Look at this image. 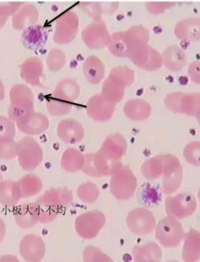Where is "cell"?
Here are the masks:
<instances>
[{"instance_id": "3", "label": "cell", "mask_w": 200, "mask_h": 262, "mask_svg": "<svg viewBox=\"0 0 200 262\" xmlns=\"http://www.w3.org/2000/svg\"><path fill=\"white\" fill-rule=\"evenodd\" d=\"M17 155L22 168L27 170L34 169L42 159V150L33 138L26 137L17 143Z\"/></svg>"}, {"instance_id": "20", "label": "cell", "mask_w": 200, "mask_h": 262, "mask_svg": "<svg viewBox=\"0 0 200 262\" xmlns=\"http://www.w3.org/2000/svg\"><path fill=\"white\" fill-rule=\"evenodd\" d=\"M72 103L65 102L53 96L48 98L47 107L49 113L56 117H60L69 114L72 111Z\"/></svg>"}, {"instance_id": "13", "label": "cell", "mask_w": 200, "mask_h": 262, "mask_svg": "<svg viewBox=\"0 0 200 262\" xmlns=\"http://www.w3.org/2000/svg\"><path fill=\"white\" fill-rule=\"evenodd\" d=\"M38 12L33 5H27L16 13L12 19L13 28L20 30L33 26L38 19Z\"/></svg>"}, {"instance_id": "11", "label": "cell", "mask_w": 200, "mask_h": 262, "mask_svg": "<svg viewBox=\"0 0 200 262\" xmlns=\"http://www.w3.org/2000/svg\"><path fill=\"white\" fill-rule=\"evenodd\" d=\"M50 122L48 118L40 113H34L27 121L17 124L21 133L29 136L40 135L48 129Z\"/></svg>"}, {"instance_id": "12", "label": "cell", "mask_w": 200, "mask_h": 262, "mask_svg": "<svg viewBox=\"0 0 200 262\" xmlns=\"http://www.w3.org/2000/svg\"><path fill=\"white\" fill-rule=\"evenodd\" d=\"M79 95L80 88L77 83L72 79L64 78L58 83L53 96L72 103Z\"/></svg>"}, {"instance_id": "23", "label": "cell", "mask_w": 200, "mask_h": 262, "mask_svg": "<svg viewBox=\"0 0 200 262\" xmlns=\"http://www.w3.org/2000/svg\"><path fill=\"white\" fill-rule=\"evenodd\" d=\"M16 155L17 143L13 139L0 141V159H11Z\"/></svg>"}, {"instance_id": "1", "label": "cell", "mask_w": 200, "mask_h": 262, "mask_svg": "<svg viewBox=\"0 0 200 262\" xmlns=\"http://www.w3.org/2000/svg\"><path fill=\"white\" fill-rule=\"evenodd\" d=\"M9 118L17 124L27 121L34 113V95L24 84H15L10 93Z\"/></svg>"}, {"instance_id": "27", "label": "cell", "mask_w": 200, "mask_h": 262, "mask_svg": "<svg viewBox=\"0 0 200 262\" xmlns=\"http://www.w3.org/2000/svg\"><path fill=\"white\" fill-rule=\"evenodd\" d=\"M7 18L0 16V29L4 27L6 23Z\"/></svg>"}, {"instance_id": "21", "label": "cell", "mask_w": 200, "mask_h": 262, "mask_svg": "<svg viewBox=\"0 0 200 262\" xmlns=\"http://www.w3.org/2000/svg\"><path fill=\"white\" fill-rule=\"evenodd\" d=\"M15 134L14 122L9 118L0 116V141L13 140Z\"/></svg>"}, {"instance_id": "10", "label": "cell", "mask_w": 200, "mask_h": 262, "mask_svg": "<svg viewBox=\"0 0 200 262\" xmlns=\"http://www.w3.org/2000/svg\"><path fill=\"white\" fill-rule=\"evenodd\" d=\"M20 76L26 82L33 86L41 85L43 64L37 57H31L20 65Z\"/></svg>"}, {"instance_id": "2", "label": "cell", "mask_w": 200, "mask_h": 262, "mask_svg": "<svg viewBox=\"0 0 200 262\" xmlns=\"http://www.w3.org/2000/svg\"><path fill=\"white\" fill-rule=\"evenodd\" d=\"M184 237L185 232L182 224L170 216L164 217L155 230V238L162 246L166 248L177 247Z\"/></svg>"}, {"instance_id": "5", "label": "cell", "mask_w": 200, "mask_h": 262, "mask_svg": "<svg viewBox=\"0 0 200 262\" xmlns=\"http://www.w3.org/2000/svg\"><path fill=\"white\" fill-rule=\"evenodd\" d=\"M126 223L133 233L140 235L150 233L157 225L152 213L144 208H136L129 212L127 216Z\"/></svg>"}, {"instance_id": "17", "label": "cell", "mask_w": 200, "mask_h": 262, "mask_svg": "<svg viewBox=\"0 0 200 262\" xmlns=\"http://www.w3.org/2000/svg\"><path fill=\"white\" fill-rule=\"evenodd\" d=\"M183 257L185 261H196L199 258V233L193 229L186 236Z\"/></svg>"}, {"instance_id": "4", "label": "cell", "mask_w": 200, "mask_h": 262, "mask_svg": "<svg viewBox=\"0 0 200 262\" xmlns=\"http://www.w3.org/2000/svg\"><path fill=\"white\" fill-rule=\"evenodd\" d=\"M197 207L194 195L188 193L169 196L165 202V209L168 216L183 220L193 214Z\"/></svg>"}, {"instance_id": "28", "label": "cell", "mask_w": 200, "mask_h": 262, "mask_svg": "<svg viewBox=\"0 0 200 262\" xmlns=\"http://www.w3.org/2000/svg\"><path fill=\"white\" fill-rule=\"evenodd\" d=\"M2 181H3V178L1 176V174H0V184H1L2 183Z\"/></svg>"}, {"instance_id": "8", "label": "cell", "mask_w": 200, "mask_h": 262, "mask_svg": "<svg viewBox=\"0 0 200 262\" xmlns=\"http://www.w3.org/2000/svg\"><path fill=\"white\" fill-rule=\"evenodd\" d=\"M105 217L99 211H92L80 216L79 221L80 234L85 238L95 237L105 224Z\"/></svg>"}, {"instance_id": "7", "label": "cell", "mask_w": 200, "mask_h": 262, "mask_svg": "<svg viewBox=\"0 0 200 262\" xmlns=\"http://www.w3.org/2000/svg\"><path fill=\"white\" fill-rule=\"evenodd\" d=\"M137 181L129 170L122 169L116 174L111 182V191L119 200H127L134 194Z\"/></svg>"}, {"instance_id": "15", "label": "cell", "mask_w": 200, "mask_h": 262, "mask_svg": "<svg viewBox=\"0 0 200 262\" xmlns=\"http://www.w3.org/2000/svg\"><path fill=\"white\" fill-rule=\"evenodd\" d=\"M138 198L142 205L147 207H153L161 201V189L157 185L145 183L140 188Z\"/></svg>"}, {"instance_id": "26", "label": "cell", "mask_w": 200, "mask_h": 262, "mask_svg": "<svg viewBox=\"0 0 200 262\" xmlns=\"http://www.w3.org/2000/svg\"><path fill=\"white\" fill-rule=\"evenodd\" d=\"M5 98V87L2 82L1 79H0V101H3Z\"/></svg>"}, {"instance_id": "16", "label": "cell", "mask_w": 200, "mask_h": 262, "mask_svg": "<svg viewBox=\"0 0 200 262\" xmlns=\"http://www.w3.org/2000/svg\"><path fill=\"white\" fill-rule=\"evenodd\" d=\"M136 261H160L162 251L155 243H149L143 246L136 247L133 250Z\"/></svg>"}, {"instance_id": "6", "label": "cell", "mask_w": 200, "mask_h": 262, "mask_svg": "<svg viewBox=\"0 0 200 262\" xmlns=\"http://www.w3.org/2000/svg\"><path fill=\"white\" fill-rule=\"evenodd\" d=\"M78 26V18L74 12L69 11L64 13L57 21L54 40L59 45L70 43L76 36Z\"/></svg>"}, {"instance_id": "24", "label": "cell", "mask_w": 200, "mask_h": 262, "mask_svg": "<svg viewBox=\"0 0 200 262\" xmlns=\"http://www.w3.org/2000/svg\"><path fill=\"white\" fill-rule=\"evenodd\" d=\"M19 186L27 191L35 192L40 190L41 183L40 180L34 176H27L22 179L18 183Z\"/></svg>"}, {"instance_id": "22", "label": "cell", "mask_w": 200, "mask_h": 262, "mask_svg": "<svg viewBox=\"0 0 200 262\" xmlns=\"http://www.w3.org/2000/svg\"><path fill=\"white\" fill-rule=\"evenodd\" d=\"M48 67L51 71H60L65 62V55L60 50L53 49L50 51L47 60Z\"/></svg>"}, {"instance_id": "9", "label": "cell", "mask_w": 200, "mask_h": 262, "mask_svg": "<svg viewBox=\"0 0 200 262\" xmlns=\"http://www.w3.org/2000/svg\"><path fill=\"white\" fill-rule=\"evenodd\" d=\"M59 138L66 144H74L81 141L84 137V129L81 124L72 119L60 121L57 126Z\"/></svg>"}, {"instance_id": "14", "label": "cell", "mask_w": 200, "mask_h": 262, "mask_svg": "<svg viewBox=\"0 0 200 262\" xmlns=\"http://www.w3.org/2000/svg\"><path fill=\"white\" fill-rule=\"evenodd\" d=\"M24 45L29 49L34 50L40 48L46 43L48 34L40 26H31L27 28L22 34Z\"/></svg>"}, {"instance_id": "25", "label": "cell", "mask_w": 200, "mask_h": 262, "mask_svg": "<svg viewBox=\"0 0 200 262\" xmlns=\"http://www.w3.org/2000/svg\"><path fill=\"white\" fill-rule=\"evenodd\" d=\"M23 4V3H0V16L7 18L14 14Z\"/></svg>"}, {"instance_id": "19", "label": "cell", "mask_w": 200, "mask_h": 262, "mask_svg": "<svg viewBox=\"0 0 200 262\" xmlns=\"http://www.w3.org/2000/svg\"><path fill=\"white\" fill-rule=\"evenodd\" d=\"M84 163V158L80 152L74 148L66 150L63 156L62 167L69 171H77L80 169Z\"/></svg>"}, {"instance_id": "18", "label": "cell", "mask_w": 200, "mask_h": 262, "mask_svg": "<svg viewBox=\"0 0 200 262\" xmlns=\"http://www.w3.org/2000/svg\"><path fill=\"white\" fill-rule=\"evenodd\" d=\"M83 73L88 82L93 84H97L103 78V66L98 58L95 56H91L86 60L84 63Z\"/></svg>"}]
</instances>
